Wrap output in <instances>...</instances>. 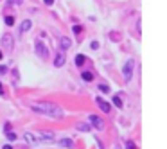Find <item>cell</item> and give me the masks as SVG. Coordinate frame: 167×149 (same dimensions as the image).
<instances>
[{"label":"cell","instance_id":"4316f807","mask_svg":"<svg viewBox=\"0 0 167 149\" xmlns=\"http://www.w3.org/2000/svg\"><path fill=\"white\" fill-rule=\"evenodd\" d=\"M45 4H47V6H52V4H54V0H43Z\"/></svg>","mask_w":167,"mask_h":149},{"label":"cell","instance_id":"2e32d148","mask_svg":"<svg viewBox=\"0 0 167 149\" xmlns=\"http://www.w3.org/2000/svg\"><path fill=\"white\" fill-rule=\"evenodd\" d=\"M113 104L120 108V106H122V99H120V97H117V95H115V97H113Z\"/></svg>","mask_w":167,"mask_h":149},{"label":"cell","instance_id":"44dd1931","mask_svg":"<svg viewBox=\"0 0 167 149\" xmlns=\"http://www.w3.org/2000/svg\"><path fill=\"white\" fill-rule=\"evenodd\" d=\"M126 149H137V146L133 142H126Z\"/></svg>","mask_w":167,"mask_h":149},{"label":"cell","instance_id":"ac0fdd59","mask_svg":"<svg viewBox=\"0 0 167 149\" xmlns=\"http://www.w3.org/2000/svg\"><path fill=\"white\" fill-rule=\"evenodd\" d=\"M110 36H111L113 42H119V40H120V34H119V32H110Z\"/></svg>","mask_w":167,"mask_h":149},{"label":"cell","instance_id":"5b68a950","mask_svg":"<svg viewBox=\"0 0 167 149\" xmlns=\"http://www.w3.org/2000/svg\"><path fill=\"white\" fill-rule=\"evenodd\" d=\"M2 43H4V47H6V50H7V52H11V50H13V36H11V34H4Z\"/></svg>","mask_w":167,"mask_h":149},{"label":"cell","instance_id":"cb8c5ba5","mask_svg":"<svg viewBox=\"0 0 167 149\" xmlns=\"http://www.w3.org/2000/svg\"><path fill=\"white\" fill-rule=\"evenodd\" d=\"M4 129H6V131H11V124H9V122H6V126H4Z\"/></svg>","mask_w":167,"mask_h":149},{"label":"cell","instance_id":"e0dca14e","mask_svg":"<svg viewBox=\"0 0 167 149\" xmlns=\"http://www.w3.org/2000/svg\"><path fill=\"white\" fill-rule=\"evenodd\" d=\"M7 140H9V142H15V140H16V135L13 133V131H7Z\"/></svg>","mask_w":167,"mask_h":149},{"label":"cell","instance_id":"8fae6325","mask_svg":"<svg viewBox=\"0 0 167 149\" xmlns=\"http://www.w3.org/2000/svg\"><path fill=\"white\" fill-rule=\"evenodd\" d=\"M25 140H27V144H32V146L38 144V138L32 135V133H25Z\"/></svg>","mask_w":167,"mask_h":149},{"label":"cell","instance_id":"6da1fadb","mask_svg":"<svg viewBox=\"0 0 167 149\" xmlns=\"http://www.w3.org/2000/svg\"><path fill=\"white\" fill-rule=\"evenodd\" d=\"M31 110H34L36 113L47 115L51 119H61L63 117V110L58 104H52V102H45V101H34L31 102Z\"/></svg>","mask_w":167,"mask_h":149},{"label":"cell","instance_id":"7c38bea8","mask_svg":"<svg viewBox=\"0 0 167 149\" xmlns=\"http://www.w3.org/2000/svg\"><path fill=\"white\" fill-rule=\"evenodd\" d=\"M76 128L79 129V131H85V133H86V131H90L92 126H90V124H85V122H79V124H76Z\"/></svg>","mask_w":167,"mask_h":149},{"label":"cell","instance_id":"3957f363","mask_svg":"<svg viewBox=\"0 0 167 149\" xmlns=\"http://www.w3.org/2000/svg\"><path fill=\"white\" fill-rule=\"evenodd\" d=\"M34 49H36V52H38V56H40V57H47V56H49V49H47V45H45L42 40H36Z\"/></svg>","mask_w":167,"mask_h":149},{"label":"cell","instance_id":"7402d4cb","mask_svg":"<svg viewBox=\"0 0 167 149\" xmlns=\"http://www.w3.org/2000/svg\"><path fill=\"white\" fill-rule=\"evenodd\" d=\"M72 31L76 32V34H77V32H81V27H79V25H74V27H72Z\"/></svg>","mask_w":167,"mask_h":149},{"label":"cell","instance_id":"4dcf8cb0","mask_svg":"<svg viewBox=\"0 0 167 149\" xmlns=\"http://www.w3.org/2000/svg\"><path fill=\"white\" fill-rule=\"evenodd\" d=\"M2 57H4V52H2V50H0V59H2Z\"/></svg>","mask_w":167,"mask_h":149},{"label":"cell","instance_id":"7a4b0ae2","mask_svg":"<svg viewBox=\"0 0 167 149\" xmlns=\"http://www.w3.org/2000/svg\"><path fill=\"white\" fill-rule=\"evenodd\" d=\"M133 70H135V61H133V59H128V61H126V65H124V68H122L126 83L131 79V76H133Z\"/></svg>","mask_w":167,"mask_h":149},{"label":"cell","instance_id":"d6986e66","mask_svg":"<svg viewBox=\"0 0 167 149\" xmlns=\"http://www.w3.org/2000/svg\"><path fill=\"white\" fill-rule=\"evenodd\" d=\"M99 90H101V92H104V93H108L110 92V86L108 85H99Z\"/></svg>","mask_w":167,"mask_h":149},{"label":"cell","instance_id":"ba28073f","mask_svg":"<svg viewBox=\"0 0 167 149\" xmlns=\"http://www.w3.org/2000/svg\"><path fill=\"white\" fill-rule=\"evenodd\" d=\"M58 144L61 146V147H74V140L72 138H66V137L65 138H59Z\"/></svg>","mask_w":167,"mask_h":149},{"label":"cell","instance_id":"52a82bcc","mask_svg":"<svg viewBox=\"0 0 167 149\" xmlns=\"http://www.w3.org/2000/svg\"><path fill=\"white\" fill-rule=\"evenodd\" d=\"M97 104H99V108H101L104 113H108L110 110H111V106H110V102H106L104 99H101V97H97Z\"/></svg>","mask_w":167,"mask_h":149},{"label":"cell","instance_id":"277c9868","mask_svg":"<svg viewBox=\"0 0 167 149\" xmlns=\"http://www.w3.org/2000/svg\"><path fill=\"white\" fill-rule=\"evenodd\" d=\"M90 126H94L95 129L102 131L104 129V121H102L101 117H97V115H90Z\"/></svg>","mask_w":167,"mask_h":149},{"label":"cell","instance_id":"ffe728a7","mask_svg":"<svg viewBox=\"0 0 167 149\" xmlns=\"http://www.w3.org/2000/svg\"><path fill=\"white\" fill-rule=\"evenodd\" d=\"M15 23V18L13 16H6V25H13Z\"/></svg>","mask_w":167,"mask_h":149},{"label":"cell","instance_id":"8992f818","mask_svg":"<svg viewBox=\"0 0 167 149\" xmlns=\"http://www.w3.org/2000/svg\"><path fill=\"white\" fill-rule=\"evenodd\" d=\"M65 61H66V57H65V52L61 50L58 56H56V59H54V67H63L65 65Z\"/></svg>","mask_w":167,"mask_h":149},{"label":"cell","instance_id":"f1b7e54d","mask_svg":"<svg viewBox=\"0 0 167 149\" xmlns=\"http://www.w3.org/2000/svg\"><path fill=\"white\" fill-rule=\"evenodd\" d=\"M13 4H22V0H11Z\"/></svg>","mask_w":167,"mask_h":149},{"label":"cell","instance_id":"83f0119b","mask_svg":"<svg viewBox=\"0 0 167 149\" xmlns=\"http://www.w3.org/2000/svg\"><path fill=\"white\" fill-rule=\"evenodd\" d=\"M0 95H4V86H2V83H0Z\"/></svg>","mask_w":167,"mask_h":149},{"label":"cell","instance_id":"603a6c76","mask_svg":"<svg viewBox=\"0 0 167 149\" xmlns=\"http://www.w3.org/2000/svg\"><path fill=\"white\" fill-rule=\"evenodd\" d=\"M6 72H7V67H4V65H2V67H0V74H6Z\"/></svg>","mask_w":167,"mask_h":149},{"label":"cell","instance_id":"30bf717a","mask_svg":"<svg viewBox=\"0 0 167 149\" xmlns=\"http://www.w3.org/2000/svg\"><path fill=\"white\" fill-rule=\"evenodd\" d=\"M42 137H43V140H47V142L54 140V133L52 131H42Z\"/></svg>","mask_w":167,"mask_h":149},{"label":"cell","instance_id":"4fadbf2b","mask_svg":"<svg viewBox=\"0 0 167 149\" xmlns=\"http://www.w3.org/2000/svg\"><path fill=\"white\" fill-rule=\"evenodd\" d=\"M31 25H32V23H31V20H23L22 25H20V31H22V32H25V31H29V29H31Z\"/></svg>","mask_w":167,"mask_h":149},{"label":"cell","instance_id":"9c48e42d","mask_svg":"<svg viewBox=\"0 0 167 149\" xmlns=\"http://www.w3.org/2000/svg\"><path fill=\"white\" fill-rule=\"evenodd\" d=\"M70 45H72L70 38H65V36H63V38H61V42H59V47H61V50H66Z\"/></svg>","mask_w":167,"mask_h":149},{"label":"cell","instance_id":"484cf974","mask_svg":"<svg viewBox=\"0 0 167 149\" xmlns=\"http://www.w3.org/2000/svg\"><path fill=\"white\" fill-rule=\"evenodd\" d=\"M140 23H142V22L138 20V22H137V31H138V32H140V29H142V25H140Z\"/></svg>","mask_w":167,"mask_h":149},{"label":"cell","instance_id":"f546056e","mask_svg":"<svg viewBox=\"0 0 167 149\" xmlns=\"http://www.w3.org/2000/svg\"><path fill=\"white\" fill-rule=\"evenodd\" d=\"M2 149H13V147H11V146H4Z\"/></svg>","mask_w":167,"mask_h":149},{"label":"cell","instance_id":"5bb4252c","mask_svg":"<svg viewBox=\"0 0 167 149\" xmlns=\"http://www.w3.org/2000/svg\"><path fill=\"white\" fill-rule=\"evenodd\" d=\"M81 77L90 83V81H94V74H92V72H83V74H81Z\"/></svg>","mask_w":167,"mask_h":149},{"label":"cell","instance_id":"d4e9b609","mask_svg":"<svg viewBox=\"0 0 167 149\" xmlns=\"http://www.w3.org/2000/svg\"><path fill=\"white\" fill-rule=\"evenodd\" d=\"M92 49H99V43H97V42H92Z\"/></svg>","mask_w":167,"mask_h":149},{"label":"cell","instance_id":"9a60e30c","mask_svg":"<svg viewBox=\"0 0 167 149\" xmlns=\"http://www.w3.org/2000/svg\"><path fill=\"white\" fill-rule=\"evenodd\" d=\"M83 63H85V56H83V54H79V56H76V65H77V67H81Z\"/></svg>","mask_w":167,"mask_h":149}]
</instances>
